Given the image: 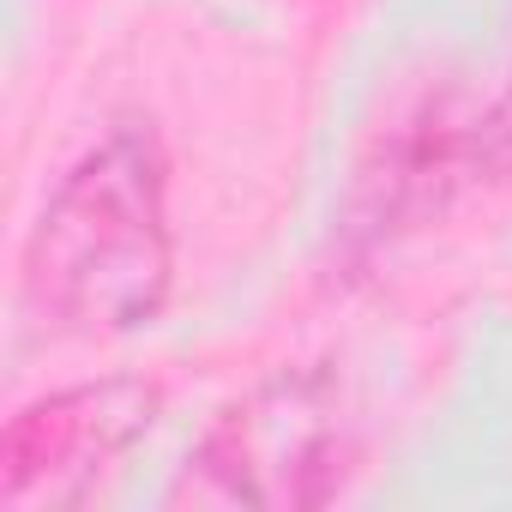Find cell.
Segmentation results:
<instances>
[{
	"label": "cell",
	"instance_id": "6da1fadb",
	"mask_svg": "<svg viewBox=\"0 0 512 512\" xmlns=\"http://www.w3.org/2000/svg\"><path fill=\"white\" fill-rule=\"evenodd\" d=\"M169 278V163L145 127H109L55 181L25 241V290L67 332H133L163 308Z\"/></svg>",
	"mask_w": 512,
	"mask_h": 512
},
{
	"label": "cell",
	"instance_id": "3957f363",
	"mask_svg": "<svg viewBox=\"0 0 512 512\" xmlns=\"http://www.w3.org/2000/svg\"><path fill=\"white\" fill-rule=\"evenodd\" d=\"M151 386L97 380L55 392L19 410L0 440V500L13 506H61L85 500L151 428Z\"/></svg>",
	"mask_w": 512,
	"mask_h": 512
},
{
	"label": "cell",
	"instance_id": "7a4b0ae2",
	"mask_svg": "<svg viewBox=\"0 0 512 512\" xmlns=\"http://www.w3.org/2000/svg\"><path fill=\"white\" fill-rule=\"evenodd\" d=\"M350 416L332 380L278 374L241 392L187 452L175 500L199 506H320L344 488Z\"/></svg>",
	"mask_w": 512,
	"mask_h": 512
}]
</instances>
